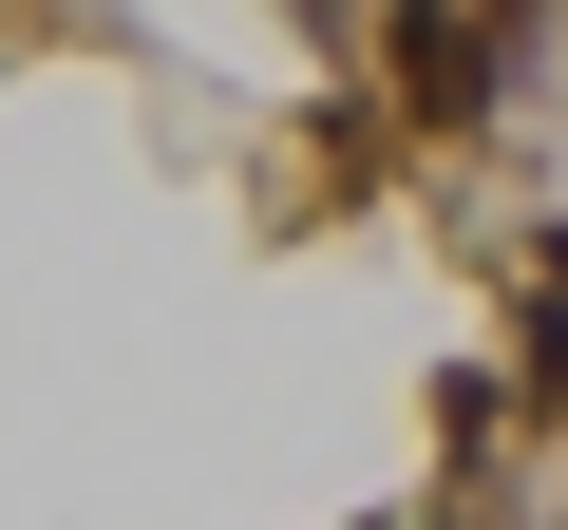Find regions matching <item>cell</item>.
<instances>
[{"mask_svg":"<svg viewBox=\"0 0 568 530\" xmlns=\"http://www.w3.org/2000/svg\"><path fill=\"white\" fill-rule=\"evenodd\" d=\"M398 95L417 114H493V20L474 0H398Z\"/></svg>","mask_w":568,"mask_h":530,"instance_id":"1","label":"cell"}]
</instances>
